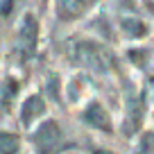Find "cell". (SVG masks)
<instances>
[{
    "label": "cell",
    "mask_w": 154,
    "mask_h": 154,
    "mask_svg": "<svg viewBox=\"0 0 154 154\" xmlns=\"http://www.w3.org/2000/svg\"><path fill=\"white\" fill-rule=\"evenodd\" d=\"M75 54L82 66L91 68L95 72H106L111 68V54L95 43H79L75 48Z\"/></svg>",
    "instance_id": "6da1fadb"
},
{
    "label": "cell",
    "mask_w": 154,
    "mask_h": 154,
    "mask_svg": "<svg viewBox=\"0 0 154 154\" xmlns=\"http://www.w3.org/2000/svg\"><path fill=\"white\" fill-rule=\"evenodd\" d=\"M61 140V134H59V127L54 120H45L43 125H38V129L34 131V143H36V149L41 154L52 152L54 147Z\"/></svg>",
    "instance_id": "7a4b0ae2"
},
{
    "label": "cell",
    "mask_w": 154,
    "mask_h": 154,
    "mask_svg": "<svg viewBox=\"0 0 154 154\" xmlns=\"http://www.w3.org/2000/svg\"><path fill=\"white\" fill-rule=\"evenodd\" d=\"M84 122H86V125H91V127H95V129L111 131L109 116L104 113V109H102L97 102H91V104L86 106V111H84Z\"/></svg>",
    "instance_id": "3957f363"
},
{
    "label": "cell",
    "mask_w": 154,
    "mask_h": 154,
    "mask_svg": "<svg viewBox=\"0 0 154 154\" xmlns=\"http://www.w3.org/2000/svg\"><path fill=\"white\" fill-rule=\"evenodd\" d=\"M20 43L25 45V50H34V43H36V34H38V25L34 20L32 14H27L20 23Z\"/></svg>",
    "instance_id": "277c9868"
},
{
    "label": "cell",
    "mask_w": 154,
    "mask_h": 154,
    "mask_svg": "<svg viewBox=\"0 0 154 154\" xmlns=\"http://www.w3.org/2000/svg\"><path fill=\"white\" fill-rule=\"evenodd\" d=\"M43 109H45V104H43V100H41L38 95L27 97L25 104H23V111H20V120H23V125H32L34 118L43 113Z\"/></svg>",
    "instance_id": "5b68a950"
},
{
    "label": "cell",
    "mask_w": 154,
    "mask_h": 154,
    "mask_svg": "<svg viewBox=\"0 0 154 154\" xmlns=\"http://www.w3.org/2000/svg\"><path fill=\"white\" fill-rule=\"evenodd\" d=\"M18 136L9 134V131H0V154H16L18 152Z\"/></svg>",
    "instance_id": "8992f818"
},
{
    "label": "cell",
    "mask_w": 154,
    "mask_h": 154,
    "mask_svg": "<svg viewBox=\"0 0 154 154\" xmlns=\"http://www.w3.org/2000/svg\"><path fill=\"white\" fill-rule=\"evenodd\" d=\"M122 29L127 32L129 38H140V36H145V32H147V27L136 18H125L122 20Z\"/></svg>",
    "instance_id": "52a82bcc"
},
{
    "label": "cell",
    "mask_w": 154,
    "mask_h": 154,
    "mask_svg": "<svg viewBox=\"0 0 154 154\" xmlns=\"http://www.w3.org/2000/svg\"><path fill=\"white\" fill-rule=\"evenodd\" d=\"M95 154H109V152H95Z\"/></svg>",
    "instance_id": "ba28073f"
}]
</instances>
